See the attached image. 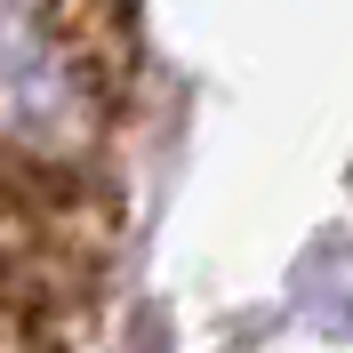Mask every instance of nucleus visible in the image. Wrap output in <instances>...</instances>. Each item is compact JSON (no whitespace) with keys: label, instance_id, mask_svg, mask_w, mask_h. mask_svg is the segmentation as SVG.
Returning <instances> with one entry per match:
<instances>
[{"label":"nucleus","instance_id":"f257e3e1","mask_svg":"<svg viewBox=\"0 0 353 353\" xmlns=\"http://www.w3.org/2000/svg\"><path fill=\"white\" fill-rule=\"evenodd\" d=\"M137 88V0H0V145L112 176Z\"/></svg>","mask_w":353,"mask_h":353},{"label":"nucleus","instance_id":"f03ea898","mask_svg":"<svg viewBox=\"0 0 353 353\" xmlns=\"http://www.w3.org/2000/svg\"><path fill=\"white\" fill-rule=\"evenodd\" d=\"M121 257V185L0 145V353H81Z\"/></svg>","mask_w":353,"mask_h":353}]
</instances>
